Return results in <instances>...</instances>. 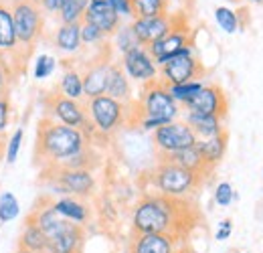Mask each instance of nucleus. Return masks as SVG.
I'll list each match as a JSON object with an SVG mask.
<instances>
[{"instance_id":"nucleus-39","label":"nucleus","mask_w":263,"mask_h":253,"mask_svg":"<svg viewBox=\"0 0 263 253\" xmlns=\"http://www.w3.org/2000/svg\"><path fill=\"white\" fill-rule=\"evenodd\" d=\"M8 122H10V97L0 95V136H4Z\"/></svg>"},{"instance_id":"nucleus-25","label":"nucleus","mask_w":263,"mask_h":253,"mask_svg":"<svg viewBox=\"0 0 263 253\" xmlns=\"http://www.w3.org/2000/svg\"><path fill=\"white\" fill-rule=\"evenodd\" d=\"M53 45L67 55L77 53L81 45V25H61L53 34Z\"/></svg>"},{"instance_id":"nucleus-38","label":"nucleus","mask_w":263,"mask_h":253,"mask_svg":"<svg viewBox=\"0 0 263 253\" xmlns=\"http://www.w3.org/2000/svg\"><path fill=\"white\" fill-rule=\"evenodd\" d=\"M12 79H16V75L10 71L8 65H4L0 61V95H8L10 85H12Z\"/></svg>"},{"instance_id":"nucleus-7","label":"nucleus","mask_w":263,"mask_h":253,"mask_svg":"<svg viewBox=\"0 0 263 253\" xmlns=\"http://www.w3.org/2000/svg\"><path fill=\"white\" fill-rule=\"evenodd\" d=\"M43 180L49 183L51 189L77 198H89L96 190V176L93 170L87 168H67V166H53L47 170H41Z\"/></svg>"},{"instance_id":"nucleus-10","label":"nucleus","mask_w":263,"mask_h":253,"mask_svg":"<svg viewBox=\"0 0 263 253\" xmlns=\"http://www.w3.org/2000/svg\"><path fill=\"white\" fill-rule=\"evenodd\" d=\"M0 61L8 65L16 77L27 69V61H29V57L23 53L16 39L10 0H0Z\"/></svg>"},{"instance_id":"nucleus-36","label":"nucleus","mask_w":263,"mask_h":253,"mask_svg":"<svg viewBox=\"0 0 263 253\" xmlns=\"http://www.w3.org/2000/svg\"><path fill=\"white\" fill-rule=\"evenodd\" d=\"M107 37L99 31L98 27L89 25V23H81V45H87V47H96L99 43H103Z\"/></svg>"},{"instance_id":"nucleus-17","label":"nucleus","mask_w":263,"mask_h":253,"mask_svg":"<svg viewBox=\"0 0 263 253\" xmlns=\"http://www.w3.org/2000/svg\"><path fill=\"white\" fill-rule=\"evenodd\" d=\"M83 23L98 27L105 37H114V32L122 27V19L114 10L109 0H89L83 14Z\"/></svg>"},{"instance_id":"nucleus-9","label":"nucleus","mask_w":263,"mask_h":253,"mask_svg":"<svg viewBox=\"0 0 263 253\" xmlns=\"http://www.w3.org/2000/svg\"><path fill=\"white\" fill-rule=\"evenodd\" d=\"M195 43V31L193 27L189 25V19L186 14L182 12H174V27L170 29L168 34H164L160 41L148 45V53L152 55L154 63L158 65H164L168 59H172L174 55H178L182 49L186 47H193Z\"/></svg>"},{"instance_id":"nucleus-19","label":"nucleus","mask_w":263,"mask_h":253,"mask_svg":"<svg viewBox=\"0 0 263 253\" xmlns=\"http://www.w3.org/2000/svg\"><path fill=\"white\" fill-rule=\"evenodd\" d=\"M178 241L172 235L160 233H144L134 235L130 253H178Z\"/></svg>"},{"instance_id":"nucleus-27","label":"nucleus","mask_w":263,"mask_h":253,"mask_svg":"<svg viewBox=\"0 0 263 253\" xmlns=\"http://www.w3.org/2000/svg\"><path fill=\"white\" fill-rule=\"evenodd\" d=\"M59 94L69 97V99H75V101H81L85 95H83V77H81V71L73 65H67L61 79H59Z\"/></svg>"},{"instance_id":"nucleus-30","label":"nucleus","mask_w":263,"mask_h":253,"mask_svg":"<svg viewBox=\"0 0 263 253\" xmlns=\"http://www.w3.org/2000/svg\"><path fill=\"white\" fill-rule=\"evenodd\" d=\"M18 215H21V203L16 194L10 190H4L0 194V223L14 221Z\"/></svg>"},{"instance_id":"nucleus-23","label":"nucleus","mask_w":263,"mask_h":253,"mask_svg":"<svg viewBox=\"0 0 263 253\" xmlns=\"http://www.w3.org/2000/svg\"><path fill=\"white\" fill-rule=\"evenodd\" d=\"M186 126L193 130V134L197 136V140H206V138H213L217 134H221L225 128H223V120L217 118V116H202V114H193V112H186Z\"/></svg>"},{"instance_id":"nucleus-15","label":"nucleus","mask_w":263,"mask_h":253,"mask_svg":"<svg viewBox=\"0 0 263 253\" xmlns=\"http://www.w3.org/2000/svg\"><path fill=\"white\" fill-rule=\"evenodd\" d=\"M111 63H114V61H111V57H109V51L105 49L103 55H99L93 63L87 65L85 71H81V77H83V95H85L87 99L105 95Z\"/></svg>"},{"instance_id":"nucleus-6","label":"nucleus","mask_w":263,"mask_h":253,"mask_svg":"<svg viewBox=\"0 0 263 253\" xmlns=\"http://www.w3.org/2000/svg\"><path fill=\"white\" fill-rule=\"evenodd\" d=\"M87 118L96 130V136L109 138L122 126H128V103H122L109 95L87 99Z\"/></svg>"},{"instance_id":"nucleus-18","label":"nucleus","mask_w":263,"mask_h":253,"mask_svg":"<svg viewBox=\"0 0 263 253\" xmlns=\"http://www.w3.org/2000/svg\"><path fill=\"white\" fill-rule=\"evenodd\" d=\"M83 243H85L83 227L75 225V223H67L65 229H61L57 235L49 237L45 253H81Z\"/></svg>"},{"instance_id":"nucleus-44","label":"nucleus","mask_w":263,"mask_h":253,"mask_svg":"<svg viewBox=\"0 0 263 253\" xmlns=\"http://www.w3.org/2000/svg\"><path fill=\"white\" fill-rule=\"evenodd\" d=\"M16 253H33V251H27V249H21V247H18V249H16Z\"/></svg>"},{"instance_id":"nucleus-41","label":"nucleus","mask_w":263,"mask_h":253,"mask_svg":"<svg viewBox=\"0 0 263 253\" xmlns=\"http://www.w3.org/2000/svg\"><path fill=\"white\" fill-rule=\"evenodd\" d=\"M65 2L67 0H39L43 12H47V14H59V10L63 8Z\"/></svg>"},{"instance_id":"nucleus-22","label":"nucleus","mask_w":263,"mask_h":253,"mask_svg":"<svg viewBox=\"0 0 263 253\" xmlns=\"http://www.w3.org/2000/svg\"><path fill=\"white\" fill-rule=\"evenodd\" d=\"M158 160H170V162H174V164H178V166H182V168H186V170H191V172L202 174V176H206V178H211V172H213V170L204 164V160H202L200 152H198L197 144L191 146V148L178 150V152H174V154H168V156H158Z\"/></svg>"},{"instance_id":"nucleus-33","label":"nucleus","mask_w":263,"mask_h":253,"mask_svg":"<svg viewBox=\"0 0 263 253\" xmlns=\"http://www.w3.org/2000/svg\"><path fill=\"white\" fill-rule=\"evenodd\" d=\"M202 85H204L202 81H189V83H180V85H168V94L172 95V99L176 103H186Z\"/></svg>"},{"instance_id":"nucleus-47","label":"nucleus","mask_w":263,"mask_h":253,"mask_svg":"<svg viewBox=\"0 0 263 253\" xmlns=\"http://www.w3.org/2000/svg\"><path fill=\"white\" fill-rule=\"evenodd\" d=\"M239 253H241V251H239ZM243 253H245V251H243Z\"/></svg>"},{"instance_id":"nucleus-29","label":"nucleus","mask_w":263,"mask_h":253,"mask_svg":"<svg viewBox=\"0 0 263 253\" xmlns=\"http://www.w3.org/2000/svg\"><path fill=\"white\" fill-rule=\"evenodd\" d=\"M87 4H89V0H67L63 8L59 10L61 25H81Z\"/></svg>"},{"instance_id":"nucleus-26","label":"nucleus","mask_w":263,"mask_h":253,"mask_svg":"<svg viewBox=\"0 0 263 253\" xmlns=\"http://www.w3.org/2000/svg\"><path fill=\"white\" fill-rule=\"evenodd\" d=\"M47 235L36 227V223H33L27 217V223L21 231V237H18V247L21 249H27V251L33 253H45L47 251Z\"/></svg>"},{"instance_id":"nucleus-21","label":"nucleus","mask_w":263,"mask_h":253,"mask_svg":"<svg viewBox=\"0 0 263 253\" xmlns=\"http://www.w3.org/2000/svg\"><path fill=\"white\" fill-rule=\"evenodd\" d=\"M227 140H229V134L227 130H223L221 134L213 136V138H206V140H197V148L200 152V156L204 160V164L215 170V166L225 158V152H227Z\"/></svg>"},{"instance_id":"nucleus-32","label":"nucleus","mask_w":263,"mask_h":253,"mask_svg":"<svg viewBox=\"0 0 263 253\" xmlns=\"http://www.w3.org/2000/svg\"><path fill=\"white\" fill-rule=\"evenodd\" d=\"M114 43H116V49H118L122 55L132 51V49H136V47H142V45L138 43V39L134 37V31H132L130 25H122L118 31L114 32Z\"/></svg>"},{"instance_id":"nucleus-2","label":"nucleus","mask_w":263,"mask_h":253,"mask_svg":"<svg viewBox=\"0 0 263 253\" xmlns=\"http://www.w3.org/2000/svg\"><path fill=\"white\" fill-rule=\"evenodd\" d=\"M89 148V140L77 128L63 126L51 118H43L36 128L34 162L41 170L61 166L67 160Z\"/></svg>"},{"instance_id":"nucleus-4","label":"nucleus","mask_w":263,"mask_h":253,"mask_svg":"<svg viewBox=\"0 0 263 253\" xmlns=\"http://www.w3.org/2000/svg\"><path fill=\"white\" fill-rule=\"evenodd\" d=\"M148 180L158 194L174 196V198H189V194L200 189L209 178L197 172H191L170 160H158L154 168L148 172Z\"/></svg>"},{"instance_id":"nucleus-24","label":"nucleus","mask_w":263,"mask_h":253,"mask_svg":"<svg viewBox=\"0 0 263 253\" xmlns=\"http://www.w3.org/2000/svg\"><path fill=\"white\" fill-rule=\"evenodd\" d=\"M105 95L122 101V103H130L132 101V85L128 75L124 73V69L120 63H111L109 67V79H107V89Z\"/></svg>"},{"instance_id":"nucleus-11","label":"nucleus","mask_w":263,"mask_h":253,"mask_svg":"<svg viewBox=\"0 0 263 253\" xmlns=\"http://www.w3.org/2000/svg\"><path fill=\"white\" fill-rule=\"evenodd\" d=\"M206 73L202 61H198L195 47L182 49L178 55L168 59L164 65H160V81L164 85H180L189 81H200Z\"/></svg>"},{"instance_id":"nucleus-37","label":"nucleus","mask_w":263,"mask_h":253,"mask_svg":"<svg viewBox=\"0 0 263 253\" xmlns=\"http://www.w3.org/2000/svg\"><path fill=\"white\" fill-rule=\"evenodd\" d=\"M235 190L231 187V183H219L215 189V203L219 207H229L231 203L235 201Z\"/></svg>"},{"instance_id":"nucleus-13","label":"nucleus","mask_w":263,"mask_h":253,"mask_svg":"<svg viewBox=\"0 0 263 253\" xmlns=\"http://www.w3.org/2000/svg\"><path fill=\"white\" fill-rule=\"evenodd\" d=\"M182 105L186 107V112L202 114V116H217L221 120L227 116V110H229L227 94L217 83L202 85L197 94L193 95L186 103H182Z\"/></svg>"},{"instance_id":"nucleus-46","label":"nucleus","mask_w":263,"mask_h":253,"mask_svg":"<svg viewBox=\"0 0 263 253\" xmlns=\"http://www.w3.org/2000/svg\"><path fill=\"white\" fill-rule=\"evenodd\" d=\"M227 2H241V0H227Z\"/></svg>"},{"instance_id":"nucleus-42","label":"nucleus","mask_w":263,"mask_h":253,"mask_svg":"<svg viewBox=\"0 0 263 253\" xmlns=\"http://www.w3.org/2000/svg\"><path fill=\"white\" fill-rule=\"evenodd\" d=\"M231 233H233V223H231V219H225V221L219 223V229L215 233V239L217 241H225V239L231 237Z\"/></svg>"},{"instance_id":"nucleus-34","label":"nucleus","mask_w":263,"mask_h":253,"mask_svg":"<svg viewBox=\"0 0 263 253\" xmlns=\"http://www.w3.org/2000/svg\"><path fill=\"white\" fill-rule=\"evenodd\" d=\"M23 142H25V130H23V128H16V130L10 134V138L6 140V154H4V160H6L8 164H14V162H16Z\"/></svg>"},{"instance_id":"nucleus-5","label":"nucleus","mask_w":263,"mask_h":253,"mask_svg":"<svg viewBox=\"0 0 263 253\" xmlns=\"http://www.w3.org/2000/svg\"><path fill=\"white\" fill-rule=\"evenodd\" d=\"M10 10H12V21H14L18 45H21L23 53L31 59L34 47L43 34L45 12H43L39 0H10Z\"/></svg>"},{"instance_id":"nucleus-40","label":"nucleus","mask_w":263,"mask_h":253,"mask_svg":"<svg viewBox=\"0 0 263 253\" xmlns=\"http://www.w3.org/2000/svg\"><path fill=\"white\" fill-rule=\"evenodd\" d=\"M114 10L120 14V19H134V10H132V0H109Z\"/></svg>"},{"instance_id":"nucleus-14","label":"nucleus","mask_w":263,"mask_h":253,"mask_svg":"<svg viewBox=\"0 0 263 253\" xmlns=\"http://www.w3.org/2000/svg\"><path fill=\"white\" fill-rule=\"evenodd\" d=\"M120 67L124 69L128 79L138 81L142 85L158 79V65L154 63V59H152V55L148 53L146 47H136L128 53H124Z\"/></svg>"},{"instance_id":"nucleus-45","label":"nucleus","mask_w":263,"mask_h":253,"mask_svg":"<svg viewBox=\"0 0 263 253\" xmlns=\"http://www.w3.org/2000/svg\"><path fill=\"white\" fill-rule=\"evenodd\" d=\"M251 2H255V4H263V0H251Z\"/></svg>"},{"instance_id":"nucleus-31","label":"nucleus","mask_w":263,"mask_h":253,"mask_svg":"<svg viewBox=\"0 0 263 253\" xmlns=\"http://www.w3.org/2000/svg\"><path fill=\"white\" fill-rule=\"evenodd\" d=\"M215 21L227 34L239 31V14L235 10L227 8V6H217L215 8Z\"/></svg>"},{"instance_id":"nucleus-12","label":"nucleus","mask_w":263,"mask_h":253,"mask_svg":"<svg viewBox=\"0 0 263 253\" xmlns=\"http://www.w3.org/2000/svg\"><path fill=\"white\" fill-rule=\"evenodd\" d=\"M152 140L158 150V156H168L197 144V136L193 134V130L186 126V122H178V120L156 128L152 132Z\"/></svg>"},{"instance_id":"nucleus-16","label":"nucleus","mask_w":263,"mask_h":253,"mask_svg":"<svg viewBox=\"0 0 263 253\" xmlns=\"http://www.w3.org/2000/svg\"><path fill=\"white\" fill-rule=\"evenodd\" d=\"M130 27L134 31V37L138 39V43L142 47H148L170 32V29L174 27V12L154 16V19H134Z\"/></svg>"},{"instance_id":"nucleus-20","label":"nucleus","mask_w":263,"mask_h":253,"mask_svg":"<svg viewBox=\"0 0 263 253\" xmlns=\"http://www.w3.org/2000/svg\"><path fill=\"white\" fill-rule=\"evenodd\" d=\"M51 207H53V211H55L59 217H63L65 221L81 225V227L91 219V209H89V205H87L83 198H77V196H59V198H53V201H51Z\"/></svg>"},{"instance_id":"nucleus-35","label":"nucleus","mask_w":263,"mask_h":253,"mask_svg":"<svg viewBox=\"0 0 263 253\" xmlns=\"http://www.w3.org/2000/svg\"><path fill=\"white\" fill-rule=\"evenodd\" d=\"M55 69H57V59L53 55L45 53L34 63V79H47V77H51L55 73Z\"/></svg>"},{"instance_id":"nucleus-3","label":"nucleus","mask_w":263,"mask_h":253,"mask_svg":"<svg viewBox=\"0 0 263 253\" xmlns=\"http://www.w3.org/2000/svg\"><path fill=\"white\" fill-rule=\"evenodd\" d=\"M178 114V103L168 94V85H164L160 79L142 85L140 99L128 103V124L140 126L148 132L174 122Z\"/></svg>"},{"instance_id":"nucleus-8","label":"nucleus","mask_w":263,"mask_h":253,"mask_svg":"<svg viewBox=\"0 0 263 253\" xmlns=\"http://www.w3.org/2000/svg\"><path fill=\"white\" fill-rule=\"evenodd\" d=\"M45 110H47L45 118H51L63 126L81 130L89 142L96 138V130L91 126L87 112H85V105L81 101L69 99L59 92H55V94H49L45 97Z\"/></svg>"},{"instance_id":"nucleus-28","label":"nucleus","mask_w":263,"mask_h":253,"mask_svg":"<svg viewBox=\"0 0 263 253\" xmlns=\"http://www.w3.org/2000/svg\"><path fill=\"white\" fill-rule=\"evenodd\" d=\"M170 0H132L134 19H154L168 14Z\"/></svg>"},{"instance_id":"nucleus-1","label":"nucleus","mask_w":263,"mask_h":253,"mask_svg":"<svg viewBox=\"0 0 263 253\" xmlns=\"http://www.w3.org/2000/svg\"><path fill=\"white\" fill-rule=\"evenodd\" d=\"M200 221L197 207L189 198H174L166 194H144L132 213L134 235L160 233L182 239Z\"/></svg>"},{"instance_id":"nucleus-43","label":"nucleus","mask_w":263,"mask_h":253,"mask_svg":"<svg viewBox=\"0 0 263 253\" xmlns=\"http://www.w3.org/2000/svg\"><path fill=\"white\" fill-rule=\"evenodd\" d=\"M6 136H0V162L4 160V154H6Z\"/></svg>"}]
</instances>
